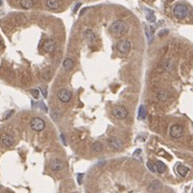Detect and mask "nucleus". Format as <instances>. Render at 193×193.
Wrapping results in <instances>:
<instances>
[{"label":"nucleus","instance_id":"9d476101","mask_svg":"<svg viewBox=\"0 0 193 193\" xmlns=\"http://www.w3.org/2000/svg\"><path fill=\"white\" fill-rule=\"evenodd\" d=\"M50 167L54 172H59V170H62L64 168V162L62 160L57 159V158L52 159V160L50 161Z\"/></svg>","mask_w":193,"mask_h":193},{"label":"nucleus","instance_id":"f3484780","mask_svg":"<svg viewBox=\"0 0 193 193\" xmlns=\"http://www.w3.org/2000/svg\"><path fill=\"white\" fill-rule=\"evenodd\" d=\"M155 168H156V172L159 173V174H164L166 172V165L162 162V161H158L155 163Z\"/></svg>","mask_w":193,"mask_h":193},{"label":"nucleus","instance_id":"39448f33","mask_svg":"<svg viewBox=\"0 0 193 193\" xmlns=\"http://www.w3.org/2000/svg\"><path fill=\"white\" fill-rule=\"evenodd\" d=\"M182 134H183V128H182V125H180V124H174L169 128V135L174 139L180 138L181 136H182Z\"/></svg>","mask_w":193,"mask_h":193},{"label":"nucleus","instance_id":"7c9ffc66","mask_svg":"<svg viewBox=\"0 0 193 193\" xmlns=\"http://www.w3.org/2000/svg\"><path fill=\"white\" fill-rule=\"evenodd\" d=\"M192 193H193V189H192Z\"/></svg>","mask_w":193,"mask_h":193},{"label":"nucleus","instance_id":"4468645a","mask_svg":"<svg viewBox=\"0 0 193 193\" xmlns=\"http://www.w3.org/2000/svg\"><path fill=\"white\" fill-rule=\"evenodd\" d=\"M63 67L66 71H70V70L74 68V59L70 57H67L63 63Z\"/></svg>","mask_w":193,"mask_h":193},{"label":"nucleus","instance_id":"c85d7f7f","mask_svg":"<svg viewBox=\"0 0 193 193\" xmlns=\"http://www.w3.org/2000/svg\"><path fill=\"white\" fill-rule=\"evenodd\" d=\"M1 3H2V2H1V0H0V5H1Z\"/></svg>","mask_w":193,"mask_h":193},{"label":"nucleus","instance_id":"7ed1b4c3","mask_svg":"<svg viewBox=\"0 0 193 193\" xmlns=\"http://www.w3.org/2000/svg\"><path fill=\"white\" fill-rule=\"evenodd\" d=\"M112 115L118 120H124L128 117V111L123 106H117L112 109Z\"/></svg>","mask_w":193,"mask_h":193},{"label":"nucleus","instance_id":"cd10ccee","mask_svg":"<svg viewBox=\"0 0 193 193\" xmlns=\"http://www.w3.org/2000/svg\"><path fill=\"white\" fill-rule=\"evenodd\" d=\"M40 90L42 91V94H43V96H44V97H46V92H45L44 90H42V89H40Z\"/></svg>","mask_w":193,"mask_h":193},{"label":"nucleus","instance_id":"5701e85b","mask_svg":"<svg viewBox=\"0 0 193 193\" xmlns=\"http://www.w3.org/2000/svg\"><path fill=\"white\" fill-rule=\"evenodd\" d=\"M51 77H52V72H51V70H46V71H44L43 74H42V78L44 79V80H50L51 79Z\"/></svg>","mask_w":193,"mask_h":193},{"label":"nucleus","instance_id":"9b49d317","mask_svg":"<svg viewBox=\"0 0 193 193\" xmlns=\"http://www.w3.org/2000/svg\"><path fill=\"white\" fill-rule=\"evenodd\" d=\"M55 48H56V43H55L53 39H46L44 43H43V49L48 53H52L55 50Z\"/></svg>","mask_w":193,"mask_h":193},{"label":"nucleus","instance_id":"393cba45","mask_svg":"<svg viewBox=\"0 0 193 193\" xmlns=\"http://www.w3.org/2000/svg\"><path fill=\"white\" fill-rule=\"evenodd\" d=\"M30 93H31V95H33L35 98H38V97H39V91H38L37 89L30 90Z\"/></svg>","mask_w":193,"mask_h":193},{"label":"nucleus","instance_id":"bb28decb","mask_svg":"<svg viewBox=\"0 0 193 193\" xmlns=\"http://www.w3.org/2000/svg\"><path fill=\"white\" fill-rule=\"evenodd\" d=\"M80 5H81V2H79V3L77 4V5H76V7H74V12H76V11H77V10H78V9H79V7H80Z\"/></svg>","mask_w":193,"mask_h":193},{"label":"nucleus","instance_id":"1a4fd4ad","mask_svg":"<svg viewBox=\"0 0 193 193\" xmlns=\"http://www.w3.org/2000/svg\"><path fill=\"white\" fill-rule=\"evenodd\" d=\"M108 145H109V147L110 149H112L113 151H120V150H122L123 149V144H122V141L118 138H115V137H111L108 139Z\"/></svg>","mask_w":193,"mask_h":193},{"label":"nucleus","instance_id":"0eeeda50","mask_svg":"<svg viewBox=\"0 0 193 193\" xmlns=\"http://www.w3.org/2000/svg\"><path fill=\"white\" fill-rule=\"evenodd\" d=\"M57 98L62 103H69L70 100H71V98H72V94L67 89H61L57 92Z\"/></svg>","mask_w":193,"mask_h":193},{"label":"nucleus","instance_id":"6ab92c4d","mask_svg":"<svg viewBox=\"0 0 193 193\" xmlns=\"http://www.w3.org/2000/svg\"><path fill=\"white\" fill-rule=\"evenodd\" d=\"M20 3H21V7L24 9H30L33 7V0H21L20 1Z\"/></svg>","mask_w":193,"mask_h":193},{"label":"nucleus","instance_id":"f8f14e48","mask_svg":"<svg viewBox=\"0 0 193 193\" xmlns=\"http://www.w3.org/2000/svg\"><path fill=\"white\" fill-rule=\"evenodd\" d=\"M162 188V183L159 180H153L148 187V192L150 193H156Z\"/></svg>","mask_w":193,"mask_h":193},{"label":"nucleus","instance_id":"dca6fc26","mask_svg":"<svg viewBox=\"0 0 193 193\" xmlns=\"http://www.w3.org/2000/svg\"><path fill=\"white\" fill-rule=\"evenodd\" d=\"M176 170L181 177H185V176H187V174L189 173V167H187V166H185V165H178Z\"/></svg>","mask_w":193,"mask_h":193},{"label":"nucleus","instance_id":"2eb2a0df","mask_svg":"<svg viewBox=\"0 0 193 193\" xmlns=\"http://www.w3.org/2000/svg\"><path fill=\"white\" fill-rule=\"evenodd\" d=\"M84 38H85L89 42H93L95 40L96 36H95L94 31H93L92 29H86L85 31H84Z\"/></svg>","mask_w":193,"mask_h":193},{"label":"nucleus","instance_id":"423d86ee","mask_svg":"<svg viewBox=\"0 0 193 193\" xmlns=\"http://www.w3.org/2000/svg\"><path fill=\"white\" fill-rule=\"evenodd\" d=\"M30 128L35 132H41L45 128V122L41 118H33L30 121Z\"/></svg>","mask_w":193,"mask_h":193},{"label":"nucleus","instance_id":"a878e982","mask_svg":"<svg viewBox=\"0 0 193 193\" xmlns=\"http://www.w3.org/2000/svg\"><path fill=\"white\" fill-rule=\"evenodd\" d=\"M167 33H168V30H167V29H165V30H162L161 33H159V36H160V37H163L164 35H167Z\"/></svg>","mask_w":193,"mask_h":193},{"label":"nucleus","instance_id":"c756f323","mask_svg":"<svg viewBox=\"0 0 193 193\" xmlns=\"http://www.w3.org/2000/svg\"><path fill=\"white\" fill-rule=\"evenodd\" d=\"M0 45H1V41H0Z\"/></svg>","mask_w":193,"mask_h":193},{"label":"nucleus","instance_id":"f257e3e1","mask_svg":"<svg viewBox=\"0 0 193 193\" xmlns=\"http://www.w3.org/2000/svg\"><path fill=\"white\" fill-rule=\"evenodd\" d=\"M128 25L121 21L113 22L110 26V31L115 37H122L125 33H128Z\"/></svg>","mask_w":193,"mask_h":193},{"label":"nucleus","instance_id":"aec40b11","mask_svg":"<svg viewBox=\"0 0 193 193\" xmlns=\"http://www.w3.org/2000/svg\"><path fill=\"white\" fill-rule=\"evenodd\" d=\"M92 150L94 152H102L103 151V145L100 141H95L94 144L92 145Z\"/></svg>","mask_w":193,"mask_h":193},{"label":"nucleus","instance_id":"6e6552de","mask_svg":"<svg viewBox=\"0 0 193 193\" xmlns=\"http://www.w3.org/2000/svg\"><path fill=\"white\" fill-rule=\"evenodd\" d=\"M14 137L12 135H10V134H3V135L0 137V143L1 145L3 146L4 148H10V147H12L13 145H14Z\"/></svg>","mask_w":193,"mask_h":193},{"label":"nucleus","instance_id":"20e7f679","mask_svg":"<svg viewBox=\"0 0 193 193\" xmlns=\"http://www.w3.org/2000/svg\"><path fill=\"white\" fill-rule=\"evenodd\" d=\"M131 48H132L131 42L128 41V40H126V39L120 40V41L117 43V50H118L121 54H123V55H128V54L130 53V51H131Z\"/></svg>","mask_w":193,"mask_h":193},{"label":"nucleus","instance_id":"b1692460","mask_svg":"<svg viewBox=\"0 0 193 193\" xmlns=\"http://www.w3.org/2000/svg\"><path fill=\"white\" fill-rule=\"evenodd\" d=\"M147 166H148V168L150 172L152 173H155L156 172V168H155V164H153L152 162H148L147 163Z\"/></svg>","mask_w":193,"mask_h":193},{"label":"nucleus","instance_id":"f03ea898","mask_svg":"<svg viewBox=\"0 0 193 193\" xmlns=\"http://www.w3.org/2000/svg\"><path fill=\"white\" fill-rule=\"evenodd\" d=\"M173 12H174V15H175L177 18L182 20V18L187 17L188 13H189V10H188V7H187V5H185V4H182V3H179V4H177V5H175Z\"/></svg>","mask_w":193,"mask_h":193},{"label":"nucleus","instance_id":"412c9836","mask_svg":"<svg viewBox=\"0 0 193 193\" xmlns=\"http://www.w3.org/2000/svg\"><path fill=\"white\" fill-rule=\"evenodd\" d=\"M146 115H147V111H146V108L145 106H140L139 108V119H146Z\"/></svg>","mask_w":193,"mask_h":193},{"label":"nucleus","instance_id":"ddd939ff","mask_svg":"<svg viewBox=\"0 0 193 193\" xmlns=\"http://www.w3.org/2000/svg\"><path fill=\"white\" fill-rule=\"evenodd\" d=\"M155 96H156V99H158V100H160V102H166L169 97V94H168V92H167V91L159 90Z\"/></svg>","mask_w":193,"mask_h":193},{"label":"nucleus","instance_id":"a211bd4d","mask_svg":"<svg viewBox=\"0 0 193 193\" xmlns=\"http://www.w3.org/2000/svg\"><path fill=\"white\" fill-rule=\"evenodd\" d=\"M46 7L51 10H56L58 9L59 7V2H58V0H46Z\"/></svg>","mask_w":193,"mask_h":193},{"label":"nucleus","instance_id":"4be33fe9","mask_svg":"<svg viewBox=\"0 0 193 193\" xmlns=\"http://www.w3.org/2000/svg\"><path fill=\"white\" fill-rule=\"evenodd\" d=\"M147 20H148L149 22H151V23H154L155 22V15H154V13H153V11H150V12L147 14Z\"/></svg>","mask_w":193,"mask_h":193}]
</instances>
